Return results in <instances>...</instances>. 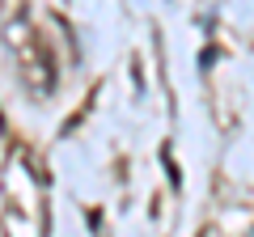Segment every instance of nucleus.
Listing matches in <instances>:
<instances>
[]
</instances>
